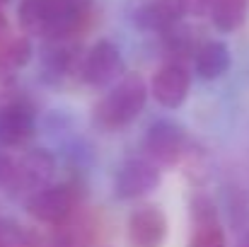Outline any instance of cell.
Listing matches in <instances>:
<instances>
[{
	"mask_svg": "<svg viewBox=\"0 0 249 247\" xmlns=\"http://www.w3.org/2000/svg\"><path fill=\"white\" fill-rule=\"evenodd\" d=\"M89 15V0H22L17 7L19 27L49 41H66L80 32Z\"/></svg>",
	"mask_w": 249,
	"mask_h": 247,
	"instance_id": "6da1fadb",
	"label": "cell"
},
{
	"mask_svg": "<svg viewBox=\"0 0 249 247\" xmlns=\"http://www.w3.org/2000/svg\"><path fill=\"white\" fill-rule=\"evenodd\" d=\"M145 102H148V82L138 73H126L94 107V121L104 131H119L141 116Z\"/></svg>",
	"mask_w": 249,
	"mask_h": 247,
	"instance_id": "7a4b0ae2",
	"label": "cell"
},
{
	"mask_svg": "<svg viewBox=\"0 0 249 247\" xmlns=\"http://www.w3.org/2000/svg\"><path fill=\"white\" fill-rule=\"evenodd\" d=\"M80 189L73 182H61V184H46L44 189L34 191L27 199V213L46 226H61L66 223L80 204Z\"/></svg>",
	"mask_w": 249,
	"mask_h": 247,
	"instance_id": "3957f363",
	"label": "cell"
},
{
	"mask_svg": "<svg viewBox=\"0 0 249 247\" xmlns=\"http://www.w3.org/2000/svg\"><path fill=\"white\" fill-rule=\"evenodd\" d=\"M53 172H56V158L46 148H32L19 160H12V174L5 189L12 196L29 199L34 191L51 184Z\"/></svg>",
	"mask_w": 249,
	"mask_h": 247,
	"instance_id": "277c9868",
	"label": "cell"
},
{
	"mask_svg": "<svg viewBox=\"0 0 249 247\" xmlns=\"http://www.w3.org/2000/svg\"><path fill=\"white\" fill-rule=\"evenodd\" d=\"M186 131L181 124L172 119H158L148 126L143 136V153L145 160L158 167H174L186 155Z\"/></svg>",
	"mask_w": 249,
	"mask_h": 247,
	"instance_id": "5b68a950",
	"label": "cell"
},
{
	"mask_svg": "<svg viewBox=\"0 0 249 247\" xmlns=\"http://www.w3.org/2000/svg\"><path fill=\"white\" fill-rule=\"evenodd\" d=\"M80 76L92 87H109L124 76V56L109 39L94 41L80 61Z\"/></svg>",
	"mask_w": 249,
	"mask_h": 247,
	"instance_id": "8992f818",
	"label": "cell"
},
{
	"mask_svg": "<svg viewBox=\"0 0 249 247\" xmlns=\"http://www.w3.org/2000/svg\"><path fill=\"white\" fill-rule=\"evenodd\" d=\"M162 182V174H160V167L153 165L145 158H133V160H126L116 170V177H114V194L119 199H141V196H148L150 191H155Z\"/></svg>",
	"mask_w": 249,
	"mask_h": 247,
	"instance_id": "52a82bcc",
	"label": "cell"
},
{
	"mask_svg": "<svg viewBox=\"0 0 249 247\" xmlns=\"http://www.w3.org/2000/svg\"><path fill=\"white\" fill-rule=\"evenodd\" d=\"M167 240V216L160 206L145 204L138 206L126 223V245L128 247H162Z\"/></svg>",
	"mask_w": 249,
	"mask_h": 247,
	"instance_id": "ba28073f",
	"label": "cell"
},
{
	"mask_svg": "<svg viewBox=\"0 0 249 247\" xmlns=\"http://www.w3.org/2000/svg\"><path fill=\"white\" fill-rule=\"evenodd\" d=\"M36 131V112L27 99H12L0 107V146H24Z\"/></svg>",
	"mask_w": 249,
	"mask_h": 247,
	"instance_id": "9c48e42d",
	"label": "cell"
},
{
	"mask_svg": "<svg viewBox=\"0 0 249 247\" xmlns=\"http://www.w3.org/2000/svg\"><path fill=\"white\" fill-rule=\"evenodd\" d=\"M191 78L184 63H165L150 80V95L165 109H179L189 97Z\"/></svg>",
	"mask_w": 249,
	"mask_h": 247,
	"instance_id": "30bf717a",
	"label": "cell"
},
{
	"mask_svg": "<svg viewBox=\"0 0 249 247\" xmlns=\"http://www.w3.org/2000/svg\"><path fill=\"white\" fill-rule=\"evenodd\" d=\"M186 10L181 0H150L133 12V24L141 32H158L162 34L169 27L184 19Z\"/></svg>",
	"mask_w": 249,
	"mask_h": 247,
	"instance_id": "8fae6325",
	"label": "cell"
},
{
	"mask_svg": "<svg viewBox=\"0 0 249 247\" xmlns=\"http://www.w3.org/2000/svg\"><path fill=\"white\" fill-rule=\"evenodd\" d=\"M80 51L75 44H71V39L66 41H49L44 56H41V71H44V80L46 82H61L68 78L73 71H80Z\"/></svg>",
	"mask_w": 249,
	"mask_h": 247,
	"instance_id": "7c38bea8",
	"label": "cell"
},
{
	"mask_svg": "<svg viewBox=\"0 0 249 247\" xmlns=\"http://www.w3.org/2000/svg\"><path fill=\"white\" fill-rule=\"evenodd\" d=\"M230 63H232L230 49L225 41H218V39L201 41L194 54V68H196L198 78H203V80L223 78L230 71Z\"/></svg>",
	"mask_w": 249,
	"mask_h": 247,
	"instance_id": "4fadbf2b",
	"label": "cell"
},
{
	"mask_svg": "<svg viewBox=\"0 0 249 247\" xmlns=\"http://www.w3.org/2000/svg\"><path fill=\"white\" fill-rule=\"evenodd\" d=\"M160 37H162V46H165V51L169 54L172 63H181L184 58L194 56L196 49H198V44H201V41H196L194 29L191 27H184L181 22L174 24V27H169Z\"/></svg>",
	"mask_w": 249,
	"mask_h": 247,
	"instance_id": "5bb4252c",
	"label": "cell"
},
{
	"mask_svg": "<svg viewBox=\"0 0 249 247\" xmlns=\"http://www.w3.org/2000/svg\"><path fill=\"white\" fill-rule=\"evenodd\" d=\"M249 15V0H215L211 17L218 32L230 34L235 29H240L245 24Z\"/></svg>",
	"mask_w": 249,
	"mask_h": 247,
	"instance_id": "9a60e30c",
	"label": "cell"
},
{
	"mask_svg": "<svg viewBox=\"0 0 249 247\" xmlns=\"http://www.w3.org/2000/svg\"><path fill=\"white\" fill-rule=\"evenodd\" d=\"M32 61V41L27 37L5 39L0 44V76H12Z\"/></svg>",
	"mask_w": 249,
	"mask_h": 247,
	"instance_id": "2e32d148",
	"label": "cell"
},
{
	"mask_svg": "<svg viewBox=\"0 0 249 247\" xmlns=\"http://www.w3.org/2000/svg\"><path fill=\"white\" fill-rule=\"evenodd\" d=\"M94 238V230H92V223L87 218H78L75 213L61 223V230H58V238H56V247H89Z\"/></svg>",
	"mask_w": 249,
	"mask_h": 247,
	"instance_id": "e0dca14e",
	"label": "cell"
},
{
	"mask_svg": "<svg viewBox=\"0 0 249 247\" xmlns=\"http://www.w3.org/2000/svg\"><path fill=\"white\" fill-rule=\"evenodd\" d=\"M0 247H34V238L17 221L0 216Z\"/></svg>",
	"mask_w": 249,
	"mask_h": 247,
	"instance_id": "ac0fdd59",
	"label": "cell"
},
{
	"mask_svg": "<svg viewBox=\"0 0 249 247\" xmlns=\"http://www.w3.org/2000/svg\"><path fill=\"white\" fill-rule=\"evenodd\" d=\"M191 221H194V228L220 223L218 221V209H215L211 196H206V194H194L191 196Z\"/></svg>",
	"mask_w": 249,
	"mask_h": 247,
	"instance_id": "d6986e66",
	"label": "cell"
},
{
	"mask_svg": "<svg viewBox=\"0 0 249 247\" xmlns=\"http://www.w3.org/2000/svg\"><path fill=\"white\" fill-rule=\"evenodd\" d=\"M186 247H225V230L220 228V223L198 226L194 228V235Z\"/></svg>",
	"mask_w": 249,
	"mask_h": 247,
	"instance_id": "ffe728a7",
	"label": "cell"
},
{
	"mask_svg": "<svg viewBox=\"0 0 249 247\" xmlns=\"http://www.w3.org/2000/svg\"><path fill=\"white\" fill-rule=\"evenodd\" d=\"M181 2H184L186 15L203 17V15H211V10H213V2H215V0H181Z\"/></svg>",
	"mask_w": 249,
	"mask_h": 247,
	"instance_id": "44dd1931",
	"label": "cell"
},
{
	"mask_svg": "<svg viewBox=\"0 0 249 247\" xmlns=\"http://www.w3.org/2000/svg\"><path fill=\"white\" fill-rule=\"evenodd\" d=\"M10 174H12V158H10L5 151H0V189L7 187Z\"/></svg>",
	"mask_w": 249,
	"mask_h": 247,
	"instance_id": "7402d4cb",
	"label": "cell"
},
{
	"mask_svg": "<svg viewBox=\"0 0 249 247\" xmlns=\"http://www.w3.org/2000/svg\"><path fill=\"white\" fill-rule=\"evenodd\" d=\"M7 34H10V22H7V17H5L2 7H0V44L7 39Z\"/></svg>",
	"mask_w": 249,
	"mask_h": 247,
	"instance_id": "603a6c76",
	"label": "cell"
},
{
	"mask_svg": "<svg viewBox=\"0 0 249 247\" xmlns=\"http://www.w3.org/2000/svg\"><path fill=\"white\" fill-rule=\"evenodd\" d=\"M237 247H249V230L245 235H240V240H237Z\"/></svg>",
	"mask_w": 249,
	"mask_h": 247,
	"instance_id": "cb8c5ba5",
	"label": "cell"
},
{
	"mask_svg": "<svg viewBox=\"0 0 249 247\" xmlns=\"http://www.w3.org/2000/svg\"><path fill=\"white\" fill-rule=\"evenodd\" d=\"M7 2H10V0H0V7H2V5H7Z\"/></svg>",
	"mask_w": 249,
	"mask_h": 247,
	"instance_id": "d4e9b609",
	"label": "cell"
}]
</instances>
